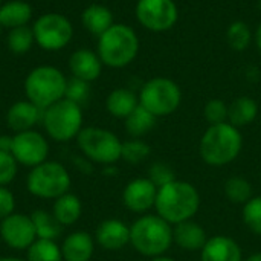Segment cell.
<instances>
[{
    "label": "cell",
    "instance_id": "1",
    "mask_svg": "<svg viewBox=\"0 0 261 261\" xmlns=\"http://www.w3.org/2000/svg\"><path fill=\"white\" fill-rule=\"evenodd\" d=\"M200 208L197 188L185 180H173L158 188L154 210L159 217L171 226L191 220Z\"/></svg>",
    "mask_w": 261,
    "mask_h": 261
},
{
    "label": "cell",
    "instance_id": "2",
    "mask_svg": "<svg viewBox=\"0 0 261 261\" xmlns=\"http://www.w3.org/2000/svg\"><path fill=\"white\" fill-rule=\"evenodd\" d=\"M243 148L240 128L229 122L210 125L200 138L199 153L210 167H225L234 162Z\"/></svg>",
    "mask_w": 261,
    "mask_h": 261
},
{
    "label": "cell",
    "instance_id": "3",
    "mask_svg": "<svg viewBox=\"0 0 261 261\" xmlns=\"http://www.w3.org/2000/svg\"><path fill=\"white\" fill-rule=\"evenodd\" d=\"M173 243V226L158 214H142L130 226V245L144 257L165 255Z\"/></svg>",
    "mask_w": 261,
    "mask_h": 261
},
{
    "label": "cell",
    "instance_id": "4",
    "mask_svg": "<svg viewBox=\"0 0 261 261\" xmlns=\"http://www.w3.org/2000/svg\"><path fill=\"white\" fill-rule=\"evenodd\" d=\"M139 37L133 28L124 23H115L98 37L96 54L102 64L121 69L132 64L139 54Z\"/></svg>",
    "mask_w": 261,
    "mask_h": 261
},
{
    "label": "cell",
    "instance_id": "5",
    "mask_svg": "<svg viewBox=\"0 0 261 261\" xmlns=\"http://www.w3.org/2000/svg\"><path fill=\"white\" fill-rule=\"evenodd\" d=\"M67 78L54 66H38L24 80L26 99L44 110L64 98Z\"/></svg>",
    "mask_w": 261,
    "mask_h": 261
},
{
    "label": "cell",
    "instance_id": "6",
    "mask_svg": "<svg viewBox=\"0 0 261 261\" xmlns=\"http://www.w3.org/2000/svg\"><path fill=\"white\" fill-rule=\"evenodd\" d=\"M41 124L46 135L55 142L76 139L83 130V107L63 98L43 110Z\"/></svg>",
    "mask_w": 261,
    "mask_h": 261
},
{
    "label": "cell",
    "instance_id": "7",
    "mask_svg": "<svg viewBox=\"0 0 261 261\" xmlns=\"http://www.w3.org/2000/svg\"><path fill=\"white\" fill-rule=\"evenodd\" d=\"M72 177L67 168L57 161H46L31 168L26 177L28 191L38 199L55 200L60 196L69 193Z\"/></svg>",
    "mask_w": 261,
    "mask_h": 261
},
{
    "label": "cell",
    "instance_id": "8",
    "mask_svg": "<svg viewBox=\"0 0 261 261\" xmlns=\"http://www.w3.org/2000/svg\"><path fill=\"white\" fill-rule=\"evenodd\" d=\"M76 144L84 158L93 164L115 165L121 159L122 142L110 130L102 127H83L76 136Z\"/></svg>",
    "mask_w": 261,
    "mask_h": 261
},
{
    "label": "cell",
    "instance_id": "9",
    "mask_svg": "<svg viewBox=\"0 0 261 261\" xmlns=\"http://www.w3.org/2000/svg\"><path fill=\"white\" fill-rule=\"evenodd\" d=\"M139 104L156 118L173 115L182 102V90L176 81L167 76L148 80L139 92Z\"/></svg>",
    "mask_w": 261,
    "mask_h": 261
},
{
    "label": "cell",
    "instance_id": "10",
    "mask_svg": "<svg viewBox=\"0 0 261 261\" xmlns=\"http://www.w3.org/2000/svg\"><path fill=\"white\" fill-rule=\"evenodd\" d=\"M35 43L44 50H60L66 47L73 37V26L61 14L47 12L40 15L32 24Z\"/></svg>",
    "mask_w": 261,
    "mask_h": 261
},
{
    "label": "cell",
    "instance_id": "11",
    "mask_svg": "<svg viewBox=\"0 0 261 261\" xmlns=\"http://www.w3.org/2000/svg\"><path fill=\"white\" fill-rule=\"evenodd\" d=\"M136 20L151 32H165L176 26L179 8L174 0H138Z\"/></svg>",
    "mask_w": 261,
    "mask_h": 261
},
{
    "label": "cell",
    "instance_id": "12",
    "mask_svg": "<svg viewBox=\"0 0 261 261\" xmlns=\"http://www.w3.org/2000/svg\"><path fill=\"white\" fill-rule=\"evenodd\" d=\"M12 156L18 165L34 168L47 161L49 156V142L37 130H26L15 133L12 136Z\"/></svg>",
    "mask_w": 261,
    "mask_h": 261
},
{
    "label": "cell",
    "instance_id": "13",
    "mask_svg": "<svg viewBox=\"0 0 261 261\" xmlns=\"http://www.w3.org/2000/svg\"><path fill=\"white\" fill-rule=\"evenodd\" d=\"M0 239L14 251H26L37 240L31 217L26 214L12 213L0 220Z\"/></svg>",
    "mask_w": 261,
    "mask_h": 261
},
{
    "label": "cell",
    "instance_id": "14",
    "mask_svg": "<svg viewBox=\"0 0 261 261\" xmlns=\"http://www.w3.org/2000/svg\"><path fill=\"white\" fill-rule=\"evenodd\" d=\"M158 187L148 177H138L130 180L122 191L124 206L136 214H145L154 208Z\"/></svg>",
    "mask_w": 261,
    "mask_h": 261
},
{
    "label": "cell",
    "instance_id": "15",
    "mask_svg": "<svg viewBox=\"0 0 261 261\" xmlns=\"http://www.w3.org/2000/svg\"><path fill=\"white\" fill-rule=\"evenodd\" d=\"M95 242L106 251H121L130 245V226L119 219L102 220L95 231Z\"/></svg>",
    "mask_w": 261,
    "mask_h": 261
},
{
    "label": "cell",
    "instance_id": "16",
    "mask_svg": "<svg viewBox=\"0 0 261 261\" xmlns=\"http://www.w3.org/2000/svg\"><path fill=\"white\" fill-rule=\"evenodd\" d=\"M43 116V110L31 101H17L6 112V124L14 133L32 130Z\"/></svg>",
    "mask_w": 261,
    "mask_h": 261
},
{
    "label": "cell",
    "instance_id": "17",
    "mask_svg": "<svg viewBox=\"0 0 261 261\" xmlns=\"http://www.w3.org/2000/svg\"><path fill=\"white\" fill-rule=\"evenodd\" d=\"M102 61L99 55L90 49H76L69 58V69L72 76L92 83L99 78L102 72Z\"/></svg>",
    "mask_w": 261,
    "mask_h": 261
},
{
    "label": "cell",
    "instance_id": "18",
    "mask_svg": "<svg viewBox=\"0 0 261 261\" xmlns=\"http://www.w3.org/2000/svg\"><path fill=\"white\" fill-rule=\"evenodd\" d=\"M200 261H243V252L234 239L214 236L200 251Z\"/></svg>",
    "mask_w": 261,
    "mask_h": 261
},
{
    "label": "cell",
    "instance_id": "19",
    "mask_svg": "<svg viewBox=\"0 0 261 261\" xmlns=\"http://www.w3.org/2000/svg\"><path fill=\"white\" fill-rule=\"evenodd\" d=\"M173 242L182 251L200 252L208 242V236L203 226L191 219L173 226Z\"/></svg>",
    "mask_w": 261,
    "mask_h": 261
},
{
    "label": "cell",
    "instance_id": "20",
    "mask_svg": "<svg viewBox=\"0 0 261 261\" xmlns=\"http://www.w3.org/2000/svg\"><path fill=\"white\" fill-rule=\"evenodd\" d=\"M63 261H90L95 252V237L86 231L69 234L61 243Z\"/></svg>",
    "mask_w": 261,
    "mask_h": 261
},
{
    "label": "cell",
    "instance_id": "21",
    "mask_svg": "<svg viewBox=\"0 0 261 261\" xmlns=\"http://www.w3.org/2000/svg\"><path fill=\"white\" fill-rule=\"evenodd\" d=\"M138 106H139V96L127 87H119L112 90L106 99L107 112L118 119H125Z\"/></svg>",
    "mask_w": 261,
    "mask_h": 261
},
{
    "label": "cell",
    "instance_id": "22",
    "mask_svg": "<svg viewBox=\"0 0 261 261\" xmlns=\"http://www.w3.org/2000/svg\"><path fill=\"white\" fill-rule=\"evenodd\" d=\"M32 20V8L23 0H9L0 6V24L6 29L28 26Z\"/></svg>",
    "mask_w": 261,
    "mask_h": 261
},
{
    "label": "cell",
    "instance_id": "23",
    "mask_svg": "<svg viewBox=\"0 0 261 261\" xmlns=\"http://www.w3.org/2000/svg\"><path fill=\"white\" fill-rule=\"evenodd\" d=\"M52 214L60 222L61 226H72L75 225L81 214H83V203L81 199L73 193H66L54 200Z\"/></svg>",
    "mask_w": 261,
    "mask_h": 261
},
{
    "label": "cell",
    "instance_id": "24",
    "mask_svg": "<svg viewBox=\"0 0 261 261\" xmlns=\"http://www.w3.org/2000/svg\"><path fill=\"white\" fill-rule=\"evenodd\" d=\"M258 116V104L249 96H239L228 104V122L237 128L252 124Z\"/></svg>",
    "mask_w": 261,
    "mask_h": 261
},
{
    "label": "cell",
    "instance_id": "25",
    "mask_svg": "<svg viewBox=\"0 0 261 261\" xmlns=\"http://www.w3.org/2000/svg\"><path fill=\"white\" fill-rule=\"evenodd\" d=\"M81 21H83V26L96 37L102 35L109 28L115 24L112 11L107 6L98 5V3L90 5L83 11Z\"/></svg>",
    "mask_w": 261,
    "mask_h": 261
},
{
    "label": "cell",
    "instance_id": "26",
    "mask_svg": "<svg viewBox=\"0 0 261 261\" xmlns=\"http://www.w3.org/2000/svg\"><path fill=\"white\" fill-rule=\"evenodd\" d=\"M156 122L158 118L153 113H150L147 109H144L141 104L124 119L125 132L132 138H138V139L150 133L156 127Z\"/></svg>",
    "mask_w": 261,
    "mask_h": 261
},
{
    "label": "cell",
    "instance_id": "27",
    "mask_svg": "<svg viewBox=\"0 0 261 261\" xmlns=\"http://www.w3.org/2000/svg\"><path fill=\"white\" fill-rule=\"evenodd\" d=\"M34 229H35V236L37 239L41 240H57L63 231V226L60 225V222L55 219V216L52 214V211H46V210H35L29 214Z\"/></svg>",
    "mask_w": 261,
    "mask_h": 261
},
{
    "label": "cell",
    "instance_id": "28",
    "mask_svg": "<svg viewBox=\"0 0 261 261\" xmlns=\"http://www.w3.org/2000/svg\"><path fill=\"white\" fill-rule=\"evenodd\" d=\"M225 196L228 200L234 205H245L254 197V188L252 184L242 177V176H232L225 182Z\"/></svg>",
    "mask_w": 261,
    "mask_h": 261
},
{
    "label": "cell",
    "instance_id": "29",
    "mask_svg": "<svg viewBox=\"0 0 261 261\" xmlns=\"http://www.w3.org/2000/svg\"><path fill=\"white\" fill-rule=\"evenodd\" d=\"M254 40V32L243 20L232 21L226 29V41L236 52H245Z\"/></svg>",
    "mask_w": 261,
    "mask_h": 261
},
{
    "label": "cell",
    "instance_id": "30",
    "mask_svg": "<svg viewBox=\"0 0 261 261\" xmlns=\"http://www.w3.org/2000/svg\"><path fill=\"white\" fill-rule=\"evenodd\" d=\"M26 261H63L61 248L54 240L37 239L26 249Z\"/></svg>",
    "mask_w": 261,
    "mask_h": 261
},
{
    "label": "cell",
    "instance_id": "31",
    "mask_svg": "<svg viewBox=\"0 0 261 261\" xmlns=\"http://www.w3.org/2000/svg\"><path fill=\"white\" fill-rule=\"evenodd\" d=\"M6 43H8L9 50L17 55H23V54L29 52L35 43L32 28L21 26V28H15V29H9Z\"/></svg>",
    "mask_w": 261,
    "mask_h": 261
},
{
    "label": "cell",
    "instance_id": "32",
    "mask_svg": "<svg viewBox=\"0 0 261 261\" xmlns=\"http://www.w3.org/2000/svg\"><path fill=\"white\" fill-rule=\"evenodd\" d=\"M150 154H151V147L142 139L132 138L130 141L122 142L121 159L128 162L130 165H138L144 162Z\"/></svg>",
    "mask_w": 261,
    "mask_h": 261
},
{
    "label": "cell",
    "instance_id": "33",
    "mask_svg": "<svg viewBox=\"0 0 261 261\" xmlns=\"http://www.w3.org/2000/svg\"><path fill=\"white\" fill-rule=\"evenodd\" d=\"M242 219L245 226L255 236L261 237V196H254L243 205Z\"/></svg>",
    "mask_w": 261,
    "mask_h": 261
},
{
    "label": "cell",
    "instance_id": "34",
    "mask_svg": "<svg viewBox=\"0 0 261 261\" xmlns=\"http://www.w3.org/2000/svg\"><path fill=\"white\" fill-rule=\"evenodd\" d=\"M64 98L83 107V104H86L90 98V83L75 76L69 78L66 84Z\"/></svg>",
    "mask_w": 261,
    "mask_h": 261
},
{
    "label": "cell",
    "instance_id": "35",
    "mask_svg": "<svg viewBox=\"0 0 261 261\" xmlns=\"http://www.w3.org/2000/svg\"><path fill=\"white\" fill-rule=\"evenodd\" d=\"M203 116L210 125L228 122V104L223 99L213 98L205 104Z\"/></svg>",
    "mask_w": 261,
    "mask_h": 261
},
{
    "label": "cell",
    "instance_id": "36",
    "mask_svg": "<svg viewBox=\"0 0 261 261\" xmlns=\"http://www.w3.org/2000/svg\"><path fill=\"white\" fill-rule=\"evenodd\" d=\"M18 173V162L12 153L0 151V187H8Z\"/></svg>",
    "mask_w": 261,
    "mask_h": 261
},
{
    "label": "cell",
    "instance_id": "37",
    "mask_svg": "<svg viewBox=\"0 0 261 261\" xmlns=\"http://www.w3.org/2000/svg\"><path fill=\"white\" fill-rule=\"evenodd\" d=\"M158 188L176 180V174L174 171L170 168V165L164 164V162H154L150 168H148V176H147Z\"/></svg>",
    "mask_w": 261,
    "mask_h": 261
},
{
    "label": "cell",
    "instance_id": "38",
    "mask_svg": "<svg viewBox=\"0 0 261 261\" xmlns=\"http://www.w3.org/2000/svg\"><path fill=\"white\" fill-rule=\"evenodd\" d=\"M15 213V196L8 187H0V220Z\"/></svg>",
    "mask_w": 261,
    "mask_h": 261
},
{
    "label": "cell",
    "instance_id": "39",
    "mask_svg": "<svg viewBox=\"0 0 261 261\" xmlns=\"http://www.w3.org/2000/svg\"><path fill=\"white\" fill-rule=\"evenodd\" d=\"M73 165L76 167L78 171H81L84 174H90L93 171V162H90L84 156H75L73 158Z\"/></svg>",
    "mask_w": 261,
    "mask_h": 261
},
{
    "label": "cell",
    "instance_id": "40",
    "mask_svg": "<svg viewBox=\"0 0 261 261\" xmlns=\"http://www.w3.org/2000/svg\"><path fill=\"white\" fill-rule=\"evenodd\" d=\"M12 150V136L11 135H0V151L11 153Z\"/></svg>",
    "mask_w": 261,
    "mask_h": 261
},
{
    "label": "cell",
    "instance_id": "41",
    "mask_svg": "<svg viewBox=\"0 0 261 261\" xmlns=\"http://www.w3.org/2000/svg\"><path fill=\"white\" fill-rule=\"evenodd\" d=\"M254 43H255V46L258 47V50L261 52V21L258 23V26H257V29L254 32Z\"/></svg>",
    "mask_w": 261,
    "mask_h": 261
},
{
    "label": "cell",
    "instance_id": "42",
    "mask_svg": "<svg viewBox=\"0 0 261 261\" xmlns=\"http://www.w3.org/2000/svg\"><path fill=\"white\" fill-rule=\"evenodd\" d=\"M243 261H261V252L252 254V255H249L248 258H243Z\"/></svg>",
    "mask_w": 261,
    "mask_h": 261
},
{
    "label": "cell",
    "instance_id": "43",
    "mask_svg": "<svg viewBox=\"0 0 261 261\" xmlns=\"http://www.w3.org/2000/svg\"><path fill=\"white\" fill-rule=\"evenodd\" d=\"M150 261H174L171 257H167V255H161V257H154Z\"/></svg>",
    "mask_w": 261,
    "mask_h": 261
},
{
    "label": "cell",
    "instance_id": "44",
    "mask_svg": "<svg viewBox=\"0 0 261 261\" xmlns=\"http://www.w3.org/2000/svg\"><path fill=\"white\" fill-rule=\"evenodd\" d=\"M0 261H26L18 257H0Z\"/></svg>",
    "mask_w": 261,
    "mask_h": 261
},
{
    "label": "cell",
    "instance_id": "45",
    "mask_svg": "<svg viewBox=\"0 0 261 261\" xmlns=\"http://www.w3.org/2000/svg\"><path fill=\"white\" fill-rule=\"evenodd\" d=\"M258 9H260L261 12V0H258Z\"/></svg>",
    "mask_w": 261,
    "mask_h": 261
},
{
    "label": "cell",
    "instance_id": "46",
    "mask_svg": "<svg viewBox=\"0 0 261 261\" xmlns=\"http://www.w3.org/2000/svg\"><path fill=\"white\" fill-rule=\"evenodd\" d=\"M2 3H3V0H0V6H2Z\"/></svg>",
    "mask_w": 261,
    "mask_h": 261
},
{
    "label": "cell",
    "instance_id": "47",
    "mask_svg": "<svg viewBox=\"0 0 261 261\" xmlns=\"http://www.w3.org/2000/svg\"><path fill=\"white\" fill-rule=\"evenodd\" d=\"M0 34H2V24H0Z\"/></svg>",
    "mask_w": 261,
    "mask_h": 261
},
{
    "label": "cell",
    "instance_id": "48",
    "mask_svg": "<svg viewBox=\"0 0 261 261\" xmlns=\"http://www.w3.org/2000/svg\"><path fill=\"white\" fill-rule=\"evenodd\" d=\"M260 184H261V179H260Z\"/></svg>",
    "mask_w": 261,
    "mask_h": 261
}]
</instances>
